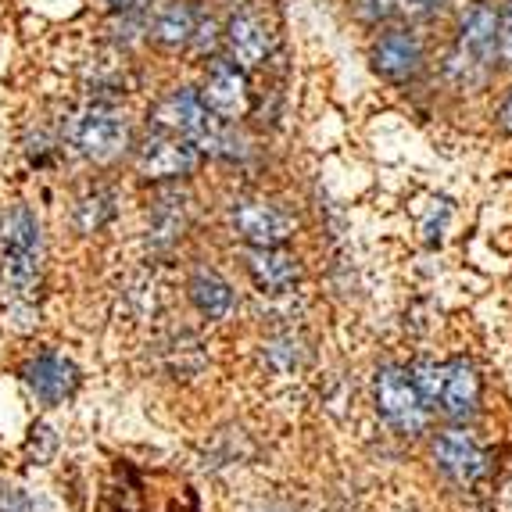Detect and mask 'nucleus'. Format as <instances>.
<instances>
[{"label": "nucleus", "mask_w": 512, "mask_h": 512, "mask_svg": "<svg viewBox=\"0 0 512 512\" xmlns=\"http://www.w3.org/2000/svg\"><path fill=\"white\" fill-rule=\"evenodd\" d=\"M441 0H402V8H416V11H427V8H437Z\"/></svg>", "instance_id": "b1692460"}, {"label": "nucleus", "mask_w": 512, "mask_h": 512, "mask_svg": "<svg viewBox=\"0 0 512 512\" xmlns=\"http://www.w3.org/2000/svg\"><path fill=\"white\" fill-rule=\"evenodd\" d=\"M190 301H194V308L201 316L226 319L233 312V301L237 298H233V287L222 280L219 273L201 269V273H194V280H190Z\"/></svg>", "instance_id": "2eb2a0df"}, {"label": "nucleus", "mask_w": 512, "mask_h": 512, "mask_svg": "<svg viewBox=\"0 0 512 512\" xmlns=\"http://www.w3.org/2000/svg\"><path fill=\"white\" fill-rule=\"evenodd\" d=\"M498 126H502L505 133H512V90L505 94L502 108H498Z\"/></svg>", "instance_id": "4be33fe9"}, {"label": "nucleus", "mask_w": 512, "mask_h": 512, "mask_svg": "<svg viewBox=\"0 0 512 512\" xmlns=\"http://www.w3.org/2000/svg\"><path fill=\"white\" fill-rule=\"evenodd\" d=\"M502 512H512V466L502 480Z\"/></svg>", "instance_id": "5701e85b"}, {"label": "nucleus", "mask_w": 512, "mask_h": 512, "mask_svg": "<svg viewBox=\"0 0 512 512\" xmlns=\"http://www.w3.org/2000/svg\"><path fill=\"white\" fill-rule=\"evenodd\" d=\"M201 29H205V15L190 4V0H172L165 8H158L151 22V40L165 51H183L190 43L201 40Z\"/></svg>", "instance_id": "f8f14e48"}, {"label": "nucleus", "mask_w": 512, "mask_h": 512, "mask_svg": "<svg viewBox=\"0 0 512 512\" xmlns=\"http://www.w3.org/2000/svg\"><path fill=\"white\" fill-rule=\"evenodd\" d=\"M412 384L430 412L444 419H470L480 405V376L466 359L416 362L409 369Z\"/></svg>", "instance_id": "f257e3e1"}, {"label": "nucleus", "mask_w": 512, "mask_h": 512, "mask_svg": "<svg viewBox=\"0 0 512 512\" xmlns=\"http://www.w3.org/2000/svg\"><path fill=\"white\" fill-rule=\"evenodd\" d=\"M248 273L258 291L283 294L298 283V258L280 248H251L248 251Z\"/></svg>", "instance_id": "4468645a"}, {"label": "nucleus", "mask_w": 512, "mask_h": 512, "mask_svg": "<svg viewBox=\"0 0 512 512\" xmlns=\"http://www.w3.org/2000/svg\"><path fill=\"white\" fill-rule=\"evenodd\" d=\"M111 11H122V15H129V11H140L147 8V4H154V0H104Z\"/></svg>", "instance_id": "412c9836"}, {"label": "nucleus", "mask_w": 512, "mask_h": 512, "mask_svg": "<svg viewBox=\"0 0 512 512\" xmlns=\"http://www.w3.org/2000/svg\"><path fill=\"white\" fill-rule=\"evenodd\" d=\"M226 51H230V61L237 69H258L269 54V29L258 15L251 11H240V15L230 18L226 26Z\"/></svg>", "instance_id": "ddd939ff"}, {"label": "nucleus", "mask_w": 512, "mask_h": 512, "mask_svg": "<svg viewBox=\"0 0 512 512\" xmlns=\"http://www.w3.org/2000/svg\"><path fill=\"white\" fill-rule=\"evenodd\" d=\"M0 512H36V505H33V498H26L18 487L0 484Z\"/></svg>", "instance_id": "a211bd4d"}, {"label": "nucleus", "mask_w": 512, "mask_h": 512, "mask_svg": "<svg viewBox=\"0 0 512 512\" xmlns=\"http://www.w3.org/2000/svg\"><path fill=\"white\" fill-rule=\"evenodd\" d=\"M498 54H502V61L512 65V0L505 4L502 15H498Z\"/></svg>", "instance_id": "6ab92c4d"}, {"label": "nucleus", "mask_w": 512, "mask_h": 512, "mask_svg": "<svg viewBox=\"0 0 512 512\" xmlns=\"http://www.w3.org/2000/svg\"><path fill=\"white\" fill-rule=\"evenodd\" d=\"M69 137L83 158H90V162H111L129 144V122L119 108L97 101V104H86L76 119L69 122Z\"/></svg>", "instance_id": "20e7f679"}, {"label": "nucleus", "mask_w": 512, "mask_h": 512, "mask_svg": "<svg viewBox=\"0 0 512 512\" xmlns=\"http://www.w3.org/2000/svg\"><path fill=\"white\" fill-rule=\"evenodd\" d=\"M233 230L244 244L251 248H280L283 240H291L298 222L291 212H283L280 205L265 201V197H237L230 208Z\"/></svg>", "instance_id": "423d86ee"}, {"label": "nucleus", "mask_w": 512, "mask_h": 512, "mask_svg": "<svg viewBox=\"0 0 512 512\" xmlns=\"http://www.w3.org/2000/svg\"><path fill=\"white\" fill-rule=\"evenodd\" d=\"M154 126L190 140L197 151L226 154V147H230L226 122L208 111V104L201 101L197 90H172L165 101H158V108H154Z\"/></svg>", "instance_id": "7ed1b4c3"}, {"label": "nucleus", "mask_w": 512, "mask_h": 512, "mask_svg": "<svg viewBox=\"0 0 512 512\" xmlns=\"http://www.w3.org/2000/svg\"><path fill=\"white\" fill-rule=\"evenodd\" d=\"M434 462H437V470L448 480H455L459 487H473L491 470V459H487L484 444H480L470 430H459V427L437 434Z\"/></svg>", "instance_id": "0eeeda50"}, {"label": "nucleus", "mask_w": 512, "mask_h": 512, "mask_svg": "<svg viewBox=\"0 0 512 512\" xmlns=\"http://www.w3.org/2000/svg\"><path fill=\"white\" fill-rule=\"evenodd\" d=\"M373 69L391 83H409L423 69V47H419L416 33L409 29H391L376 40L373 47Z\"/></svg>", "instance_id": "9b49d317"}, {"label": "nucleus", "mask_w": 512, "mask_h": 512, "mask_svg": "<svg viewBox=\"0 0 512 512\" xmlns=\"http://www.w3.org/2000/svg\"><path fill=\"white\" fill-rule=\"evenodd\" d=\"M394 11H402V0H362V15L373 18V22L394 15Z\"/></svg>", "instance_id": "aec40b11"}, {"label": "nucleus", "mask_w": 512, "mask_h": 512, "mask_svg": "<svg viewBox=\"0 0 512 512\" xmlns=\"http://www.w3.org/2000/svg\"><path fill=\"white\" fill-rule=\"evenodd\" d=\"M111 194L108 190H94V194H86L83 201L76 205V222H79V230H86V233H94V230H101L104 222L111 219Z\"/></svg>", "instance_id": "f3484780"}, {"label": "nucleus", "mask_w": 512, "mask_h": 512, "mask_svg": "<svg viewBox=\"0 0 512 512\" xmlns=\"http://www.w3.org/2000/svg\"><path fill=\"white\" fill-rule=\"evenodd\" d=\"M22 380H26V387L40 398L43 405H61L65 398L76 394L83 376H79V366L72 359L58 355V351H43V355H36L33 362H26Z\"/></svg>", "instance_id": "9d476101"}, {"label": "nucleus", "mask_w": 512, "mask_h": 512, "mask_svg": "<svg viewBox=\"0 0 512 512\" xmlns=\"http://www.w3.org/2000/svg\"><path fill=\"white\" fill-rule=\"evenodd\" d=\"M495 54H498V11L491 4H477L470 15L462 18L444 72H448V79L455 86H473L487 76Z\"/></svg>", "instance_id": "f03ea898"}, {"label": "nucleus", "mask_w": 512, "mask_h": 512, "mask_svg": "<svg viewBox=\"0 0 512 512\" xmlns=\"http://www.w3.org/2000/svg\"><path fill=\"white\" fill-rule=\"evenodd\" d=\"M197 162H201V151L190 140L165 133V129L151 133L137 151V169L147 180H180L197 169Z\"/></svg>", "instance_id": "6e6552de"}, {"label": "nucleus", "mask_w": 512, "mask_h": 512, "mask_svg": "<svg viewBox=\"0 0 512 512\" xmlns=\"http://www.w3.org/2000/svg\"><path fill=\"white\" fill-rule=\"evenodd\" d=\"M0 248H18V251H40V222L26 205H15L0 226Z\"/></svg>", "instance_id": "dca6fc26"}, {"label": "nucleus", "mask_w": 512, "mask_h": 512, "mask_svg": "<svg viewBox=\"0 0 512 512\" xmlns=\"http://www.w3.org/2000/svg\"><path fill=\"white\" fill-rule=\"evenodd\" d=\"M373 398L376 412L391 423L398 434H419L430 423V409L419 398L416 384H412L409 369L384 366L373 380Z\"/></svg>", "instance_id": "39448f33"}, {"label": "nucleus", "mask_w": 512, "mask_h": 512, "mask_svg": "<svg viewBox=\"0 0 512 512\" xmlns=\"http://www.w3.org/2000/svg\"><path fill=\"white\" fill-rule=\"evenodd\" d=\"M201 101L222 122L244 119L251 108V90L244 69H237L233 61H212V69L205 76V90H201Z\"/></svg>", "instance_id": "1a4fd4ad"}]
</instances>
